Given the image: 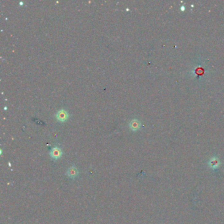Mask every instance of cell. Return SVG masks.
Instances as JSON below:
<instances>
[{"mask_svg": "<svg viewBox=\"0 0 224 224\" xmlns=\"http://www.w3.org/2000/svg\"><path fill=\"white\" fill-rule=\"evenodd\" d=\"M221 164V162L220 160L216 156L212 157L210 159L208 162V166L212 170H216L218 167H220Z\"/></svg>", "mask_w": 224, "mask_h": 224, "instance_id": "cell-1", "label": "cell"}, {"mask_svg": "<svg viewBox=\"0 0 224 224\" xmlns=\"http://www.w3.org/2000/svg\"><path fill=\"white\" fill-rule=\"evenodd\" d=\"M50 156L53 159H59L62 156L61 149L57 147H54L50 152Z\"/></svg>", "mask_w": 224, "mask_h": 224, "instance_id": "cell-2", "label": "cell"}, {"mask_svg": "<svg viewBox=\"0 0 224 224\" xmlns=\"http://www.w3.org/2000/svg\"><path fill=\"white\" fill-rule=\"evenodd\" d=\"M56 117H57V120H59L60 122H64L65 120H67L68 114L67 112L64 110H60L57 112V114H56Z\"/></svg>", "mask_w": 224, "mask_h": 224, "instance_id": "cell-3", "label": "cell"}, {"mask_svg": "<svg viewBox=\"0 0 224 224\" xmlns=\"http://www.w3.org/2000/svg\"><path fill=\"white\" fill-rule=\"evenodd\" d=\"M78 171L76 168V166H72L71 167H70L68 171H67V175L71 178H75L76 177L78 176Z\"/></svg>", "mask_w": 224, "mask_h": 224, "instance_id": "cell-4", "label": "cell"}, {"mask_svg": "<svg viewBox=\"0 0 224 224\" xmlns=\"http://www.w3.org/2000/svg\"><path fill=\"white\" fill-rule=\"evenodd\" d=\"M140 126H141V124H140L139 121L137 120H133L129 123V128L133 131H136V130L139 129Z\"/></svg>", "mask_w": 224, "mask_h": 224, "instance_id": "cell-5", "label": "cell"}]
</instances>
